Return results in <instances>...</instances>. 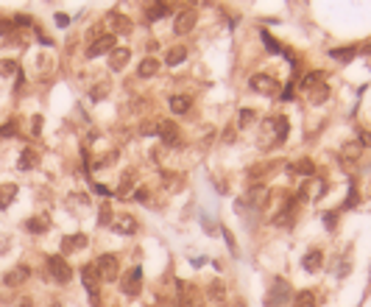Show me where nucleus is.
Here are the masks:
<instances>
[{
  "instance_id": "f257e3e1",
  "label": "nucleus",
  "mask_w": 371,
  "mask_h": 307,
  "mask_svg": "<svg viewBox=\"0 0 371 307\" xmlns=\"http://www.w3.org/2000/svg\"><path fill=\"white\" fill-rule=\"evenodd\" d=\"M95 271H98L101 282H115L118 279V257L115 254H101L95 260Z\"/></svg>"
},
{
  "instance_id": "f03ea898",
  "label": "nucleus",
  "mask_w": 371,
  "mask_h": 307,
  "mask_svg": "<svg viewBox=\"0 0 371 307\" xmlns=\"http://www.w3.org/2000/svg\"><path fill=\"white\" fill-rule=\"evenodd\" d=\"M48 271H50V279L56 282V285H64V282H70L73 271L70 265H67V260L62 257H48Z\"/></svg>"
},
{
  "instance_id": "7ed1b4c3",
  "label": "nucleus",
  "mask_w": 371,
  "mask_h": 307,
  "mask_svg": "<svg viewBox=\"0 0 371 307\" xmlns=\"http://www.w3.org/2000/svg\"><path fill=\"white\" fill-rule=\"evenodd\" d=\"M251 87L257 90V93H265V95H276V93H279V84H276L271 76H254Z\"/></svg>"
},
{
  "instance_id": "20e7f679",
  "label": "nucleus",
  "mask_w": 371,
  "mask_h": 307,
  "mask_svg": "<svg viewBox=\"0 0 371 307\" xmlns=\"http://www.w3.org/2000/svg\"><path fill=\"white\" fill-rule=\"evenodd\" d=\"M112 48H115V36H98V39L87 48V56L95 59V56H101V53H106V50H112Z\"/></svg>"
},
{
  "instance_id": "39448f33",
  "label": "nucleus",
  "mask_w": 371,
  "mask_h": 307,
  "mask_svg": "<svg viewBox=\"0 0 371 307\" xmlns=\"http://www.w3.org/2000/svg\"><path fill=\"white\" fill-rule=\"evenodd\" d=\"M28 277H31L28 268H25V265H17V268H11V271L3 277V282H6L8 288H17V285H22V282H25Z\"/></svg>"
},
{
  "instance_id": "423d86ee",
  "label": "nucleus",
  "mask_w": 371,
  "mask_h": 307,
  "mask_svg": "<svg viewBox=\"0 0 371 307\" xmlns=\"http://www.w3.org/2000/svg\"><path fill=\"white\" fill-rule=\"evenodd\" d=\"M140 277H142V271L134 268V271L123 279V293H126V296H137V293H140Z\"/></svg>"
},
{
  "instance_id": "0eeeda50",
  "label": "nucleus",
  "mask_w": 371,
  "mask_h": 307,
  "mask_svg": "<svg viewBox=\"0 0 371 307\" xmlns=\"http://www.w3.org/2000/svg\"><path fill=\"white\" fill-rule=\"evenodd\" d=\"M106 25H109L112 31H118V34H126V31H131V22H128L123 14H118V11H112V14L106 17Z\"/></svg>"
},
{
  "instance_id": "6e6552de",
  "label": "nucleus",
  "mask_w": 371,
  "mask_h": 307,
  "mask_svg": "<svg viewBox=\"0 0 371 307\" xmlns=\"http://www.w3.org/2000/svg\"><path fill=\"white\" fill-rule=\"evenodd\" d=\"M193 25H196V11H182L176 20V34H187Z\"/></svg>"
},
{
  "instance_id": "1a4fd4ad",
  "label": "nucleus",
  "mask_w": 371,
  "mask_h": 307,
  "mask_svg": "<svg viewBox=\"0 0 371 307\" xmlns=\"http://www.w3.org/2000/svg\"><path fill=\"white\" fill-rule=\"evenodd\" d=\"M17 199V185H0V209H6Z\"/></svg>"
},
{
  "instance_id": "9d476101",
  "label": "nucleus",
  "mask_w": 371,
  "mask_h": 307,
  "mask_svg": "<svg viewBox=\"0 0 371 307\" xmlns=\"http://www.w3.org/2000/svg\"><path fill=\"white\" fill-rule=\"evenodd\" d=\"M81 277H84V285L92 291V296H95V285L101 282V277H98V271H95V265H87L84 271H81Z\"/></svg>"
},
{
  "instance_id": "9b49d317",
  "label": "nucleus",
  "mask_w": 371,
  "mask_h": 307,
  "mask_svg": "<svg viewBox=\"0 0 371 307\" xmlns=\"http://www.w3.org/2000/svg\"><path fill=\"white\" fill-rule=\"evenodd\" d=\"M168 103H170V112H176V114L190 112V98H184V95H173Z\"/></svg>"
},
{
  "instance_id": "f8f14e48",
  "label": "nucleus",
  "mask_w": 371,
  "mask_h": 307,
  "mask_svg": "<svg viewBox=\"0 0 371 307\" xmlns=\"http://www.w3.org/2000/svg\"><path fill=\"white\" fill-rule=\"evenodd\" d=\"M36 165V151L34 148H22L20 154V171H31Z\"/></svg>"
},
{
  "instance_id": "ddd939ff",
  "label": "nucleus",
  "mask_w": 371,
  "mask_h": 307,
  "mask_svg": "<svg viewBox=\"0 0 371 307\" xmlns=\"http://www.w3.org/2000/svg\"><path fill=\"white\" fill-rule=\"evenodd\" d=\"M184 56H187V48L176 45V48H170V50H168V65H170V67H173V65H182Z\"/></svg>"
},
{
  "instance_id": "4468645a",
  "label": "nucleus",
  "mask_w": 371,
  "mask_h": 307,
  "mask_svg": "<svg viewBox=\"0 0 371 307\" xmlns=\"http://www.w3.org/2000/svg\"><path fill=\"white\" fill-rule=\"evenodd\" d=\"M81 246H87L84 235H70L67 240H62V251H73V249H81Z\"/></svg>"
},
{
  "instance_id": "2eb2a0df",
  "label": "nucleus",
  "mask_w": 371,
  "mask_h": 307,
  "mask_svg": "<svg viewBox=\"0 0 371 307\" xmlns=\"http://www.w3.org/2000/svg\"><path fill=\"white\" fill-rule=\"evenodd\" d=\"M126 59H128V50L126 48H118V50H112V70H123V65H126Z\"/></svg>"
},
{
  "instance_id": "dca6fc26",
  "label": "nucleus",
  "mask_w": 371,
  "mask_h": 307,
  "mask_svg": "<svg viewBox=\"0 0 371 307\" xmlns=\"http://www.w3.org/2000/svg\"><path fill=\"white\" fill-rule=\"evenodd\" d=\"M0 76H20L17 59H3V62H0Z\"/></svg>"
},
{
  "instance_id": "f3484780",
  "label": "nucleus",
  "mask_w": 371,
  "mask_h": 307,
  "mask_svg": "<svg viewBox=\"0 0 371 307\" xmlns=\"http://www.w3.org/2000/svg\"><path fill=\"white\" fill-rule=\"evenodd\" d=\"M156 70H159V62H156V59H142V65H140V76H142V79L154 76Z\"/></svg>"
},
{
  "instance_id": "a211bd4d",
  "label": "nucleus",
  "mask_w": 371,
  "mask_h": 307,
  "mask_svg": "<svg viewBox=\"0 0 371 307\" xmlns=\"http://www.w3.org/2000/svg\"><path fill=\"white\" fill-rule=\"evenodd\" d=\"M115 229H118V232H134L137 223H134V218H128V215H120L118 221H115Z\"/></svg>"
},
{
  "instance_id": "6ab92c4d",
  "label": "nucleus",
  "mask_w": 371,
  "mask_h": 307,
  "mask_svg": "<svg viewBox=\"0 0 371 307\" xmlns=\"http://www.w3.org/2000/svg\"><path fill=\"white\" fill-rule=\"evenodd\" d=\"M25 226H28V232L36 235V232H45V229L50 226V221L48 218H31V221H25Z\"/></svg>"
},
{
  "instance_id": "aec40b11",
  "label": "nucleus",
  "mask_w": 371,
  "mask_h": 307,
  "mask_svg": "<svg viewBox=\"0 0 371 307\" xmlns=\"http://www.w3.org/2000/svg\"><path fill=\"white\" fill-rule=\"evenodd\" d=\"M156 131H159L168 143H173V137H176V126H173V123H159V129H156Z\"/></svg>"
},
{
  "instance_id": "412c9836",
  "label": "nucleus",
  "mask_w": 371,
  "mask_h": 307,
  "mask_svg": "<svg viewBox=\"0 0 371 307\" xmlns=\"http://www.w3.org/2000/svg\"><path fill=\"white\" fill-rule=\"evenodd\" d=\"M296 307H315V299H313V293L301 291L299 296H296Z\"/></svg>"
},
{
  "instance_id": "4be33fe9",
  "label": "nucleus",
  "mask_w": 371,
  "mask_h": 307,
  "mask_svg": "<svg viewBox=\"0 0 371 307\" xmlns=\"http://www.w3.org/2000/svg\"><path fill=\"white\" fill-rule=\"evenodd\" d=\"M318 260H321V254H318V251H313V254H310V257H304V268H310V271H318Z\"/></svg>"
},
{
  "instance_id": "5701e85b",
  "label": "nucleus",
  "mask_w": 371,
  "mask_h": 307,
  "mask_svg": "<svg viewBox=\"0 0 371 307\" xmlns=\"http://www.w3.org/2000/svg\"><path fill=\"white\" fill-rule=\"evenodd\" d=\"M14 134H17V126H14V123H3V126H0V140L14 137Z\"/></svg>"
},
{
  "instance_id": "b1692460",
  "label": "nucleus",
  "mask_w": 371,
  "mask_h": 307,
  "mask_svg": "<svg viewBox=\"0 0 371 307\" xmlns=\"http://www.w3.org/2000/svg\"><path fill=\"white\" fill-rule=\"evenodd\" d=\"M165 11H168V6H151L148 8V20H159Z\"/></svg>"
},
{
  "instance_id": "393cba45",
  "label": "nucleus",
  "mask_w": 371,
  "mask_h": 307,
  "mask_svg": "<svg viewBox=\"0 0 371 307\" xmlns=\"http://www.w3.org/2000/svg\"><path fill=\"white\" fill-rule=\"evenodd\" d=\"M31 131H34V134H39V131H42V117H39V114H34V117H31Z\"/></svg>"
},
{
  "instance_id": "a878e982",
  "label": "nucleus",
  "mask_w": 371,
  "mask_h": 307,
  "mask_svg": "<svg viewBox=\"0 0 371 307\" xmlns=\"http://www.w3.org/2000/svg\"><path fill=\"white\" fill-rule=\"evenodd\" d=\"M262 42L268 45V50H271V53H276V50H279V45L273 42V39H271V36H268V34H262Z\"/></svg>"
},
{
  "instance_id": "bb28decb",
  "label": "nucleus",
  "mask_w": 371,
  "mask_h": 307,
  "mask_svg": "<svg viewBox=\"0 0 371 307\" xmlns=\"http://www.w3.org/2000/svg\"><path fill=\"white\" fill-rule=\"evenodd\" d=\"M11 28H14L11 20H0V34H11Z\"/></svg>"
},
{
  "instance_id": "cd10ccee",
  "label": "nucleus",
  "mask_w": 371,
  "mask_h": 307,
  "mask_svg": "<svg viewBox=\"0 0 371 307\" xmlns=\"http://www.w3.org/2000/svg\"><path fill=\"white\" fill-rule=\"evenodd\" d=\"M11 22H14V25H31V17L28 14H17Z\"/></svg>"
},
{
  "instance_id": "c85d7f7f",
  "label": "nucleus",
  "mask_w": 371,
  "mask_h": 307,
  "mask_svg": "<svg viewBox=\"0 0 371 307\" xmlns=\"http://www.w3.org/2000/svg\"><path fill=\"white\" fill-rule=\"evenodd\" d=\"M299 173H307L310 176V173H313V162H310V159L307 162H299Z\"/></svg>"
},
{
  "instance_id": "c756f323",
  "label": "nucleus",
  "mask_w": 371,
  "mask_h": 307,
  "mask_svg": "<svg viewBox=\"0 0 371 307\" xmlns=\"http://www.w3.org/2000/svg\"><path fill=\"white\" fill-rule=\"evenodd\" d=\"M112 221V212H109V207H104L101 209V223H109Z\"/></svg>"
},
{
  "instance_id": "7c9ffc66",
  "label": "nucleus",
  "mask_w": 371,
  "mask_h": 307,
  "mask_svg": "<svg viewBox=\"0 0 371 307\" xmlns=\"http://www.w3.org/2000/svg\"><path fill=\"white\" fill-rule=\"evenodd\" d=\"M92 190L98 196H109V187H104V185H92Z\"/></svg>"
},
{
  "instance_id": "2f4dec72",
  "label": "nucleus",
  "mask_w": 371,
  "mask_h": 307,
  "mask_svg": "<svg viewBox=\"0 0 371 307\" xmlns=\"http://www.w3.org/2000/svg\"><path fill=\"white\" fill-rule=\"evenodd\" d=\"M67 22H70V17H67V14H56V25H62V28H64Z\"/></svg>"
},
{
  "instance_id": "473e14b6",
  "label": "nucleus",
  "mask_w": 371,
  "mask_h": 307,
  "mask_svg": "<svg viewBox=\"0 0 371 307\" xmlns=\"http://www.w3.org/2000/svg\"><path fill=\"white\" fill-rule=\"evenodd\" d=\"M20 307H34V302H31V299H20Z\"/></svg>"
}]
</instances>
